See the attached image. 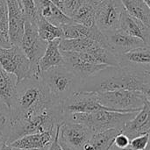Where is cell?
<instances>
[{
  "label": "cell",
  "mask_w": 150,
  "mask_h": 150,
  "mask_svg": "<svg viewBox=\"0 0 150 150\" xmlns=\"http://www.w3.org/2000/svg\"><path fill=\"white\" fill-rule=\"evenodd\" d=\"M149 134L140 135L130 140L127 149L125 150H149Z\"/></svg>",
  "instance_id": "28"
},
{
  "label": "cell",
  "mask_w": 150,
  "mask_h": 150,
  "mask_svg": "<svg viewBox=\"0 0 150 150\" xmlns=\"http://www.w3.org/2000/svg\"><path fill=\"white\" fill-rule=\"evenodd\" d=\"M60 126L61 124L57 127L56 129V133H55V136L53 140V142L50 143V145L48 146L47 150H64L63 148L62 147V145L59 142V129H60Z\"/></svg>",
  "instance_id": "34"
},
{
  "label": "cell",
  "mask_w": 150,
  "mask_h": 150,
  "mask_svg": "<svg viewBox=\"0 0 150 150\" xmlns=\"http://www.w3.org/2000/svg\"><path fill=\"white\" fill-rule=\"evenodd\" d=\"M93 133L86 126L71 121H63L59 129V142L71 150H82Z\"/></svg>",
  "instance_id": "10"
},
{
  "label": "cell",
  "mask_w": 150,
  "mask_h": 150,
  "mask_svg": "<svg viewBox=\"0 0 150 150\" xmlns=\"http://www.w3.org/2000/svg\"><path fill=\"white\" fill-rule=\"evenodd\" d=\"M8 7V37L11 46L19 47L24 33L25 12L19 0H6Z\"/></svg>",
  "instance_id": "13"
},
{
  "label": "cell",
  "mask_w": 150,
  "mask_h": 150,
  "mask_svg": "<svg viewBox=\"0 0 150 150\" xmlns=\"http://www.w3.org/2000/svg\"><path fill=\"white\" fill-rule=\"evenodd\" d=\"M130 140L128 139L127 136H126L124 134L120 133L114 139L113 142V146L115 148H117L120 150H125L127 149L128 145H129Z\"/></svg>",
  "instance_id": "31"
},
{
  "label": "cell",
  "mask_w": 150,
  "mask_h": 150,
  "mask_svg": "<svg viewBox=\"0 0 150 150\" xmlns=\"http://www.w3.org/2000/svg\"><path fill=\"white\" fill-rule=\"evenodd\" d=\"M124 10L132 17L150 26V7L143 0H120Z\"/></svg>",
  "instance_id": "23"
},
{
  "label": "cell",
  "mask_w": 150,
  "mask_h": 150,
  "mask_svg": "<svg viewBox=\"0 0 150 150\" xmlns=\"http://www.w3.org/2000/svg\"><path fill=\"white\" fill-rule=\"evenodd\" d=\"M17 83V77L0 66V99L4 101L8 107L15 95Z\"/></svg>",
  "instance_id": "22"
},
{
  "label": "cell",
  "mask_w": 150,
  "mask_h": 150,
  "mask_svg": "<svg viewBox=\"0 0 150 150\" xmlns=\"http://www.w3.org/2000/svg\"><path fill=\"white\" fill-rule=\"evenodd\" d=\"M0 150H18L17 149L13 148L12 146H11L10 144H7V143H4L2 145V147L0 148Z\"/></svg>",
  "instance_id": "36"
},
{
  "label": "cell",
  "mask_w": 150,
  "mask_h": 150,
  "mask_svg": "<svg viewBox=\"0 0 150 150\" xmlns=\"http://www.w3.org/2000/svg\"><path fill=\"white\" fill-rule=\"evenodd\" d=\"M48 148V147H47ZM47 148H44V149H18V150H47Z\"/></svg>",
  "instance_id": "38"
},
{
  "label": "cell",
  "mask_w": 150,
  "mask_h": 150,
  "mask_svg": "<svg viewBox=\"0 0 150 150\" xmlns=\"http://www.w3.org/2000/svg\"><path fill=\"white\" fill-rule=\"evenodd\" d=\"M11 46L8 35L0 31V47H9Z\"/></svg>",
  "instance_id": "35"
},
{
  "label": "cell",
  "mask_w": 150,
  "mask_h": 150,
  "mask_svg": "<svg viewBox=\"0 0 150 150\" xmlns=\"http://www.w3.org/2000/svg\"><path fill=\"white\" fill-rule=\"evenodd\" d=\"M146 4H148L149 5V3H150V0H143Z\"/></svg>",
  "instance_id": "40"
},
{
  "label": "cell",
  "mask_w": 150,
  "mask_h": 150,
  "mask_svg": "<svg viewBox=\"0 0 150 150\" xmlns=\"http://www.w3.org/2000/svg\"><path fill=\"white\" fill-rule=\"evenodd\" d=\"M37 29L39 36L45 41L50 42L56 39H62L63 38V30L62 27L56 26L43 17L37 13L35 18Z\"/></svg>",
  "instance_id": "25"
},
{
  "label": "cell",
  "mask_w": 150,
  "mask_h": 150,
  "mask_svg": "<svg viewBox=\"0 0 150 150\" xmlns=\"http://www.w3.org/2000/svg\"><path fill=\"white\" fill-rule=\"evenodd\" d=\"M138 112H119L108 110H99L91 113H72L65 117V120L80 123L86 126L93 134L108 129L121 131L127 121L132 120Z\"/></svg>",
  "instance_id": "5"
},
{
  "label": "cell",
  "mask_w": 150,
  "mask_h": 150,
  "mask_svg": "<svg viewBox=\"0 0 150 150\" xmlns=\"http://www.w3.org/2000/svg\"><path fill=\"white\" fill-rule=\"evenodd\" d=\"M64 121L61 104H54L46 109L32 114L23 120L10 123L7 144L17 139L32 134L43 133L55 129Z\"/></svg>",
  "instance_id": "3"
},
{
  "label": "cell",
  "mask_w": 150,
  "mask_h": 150,
  "mask_svg": "<svg viewBox=\"0 0 150 150\" xmlns=\"http://www.w3.org/2000/svg\"><path fill=\"white\" fill-rule=\"evenodd\" d=\"M98 2L99 1L97 0H85L71 19L74 22H76L87 27H92L96 25L95 13Z\"/></svg>",
  "instance_id": "24"
},
{
  "label": "cell",
  "mask_w": 150,
  "mask_h": 150,
  "mask_svg": "<svg viewBox=\"0 0 150 150\" xmlns=\"http://www.w3.org/2000/svg\"><path fill=\"white\" fill-rule=\"evenodd\" d=\"M97 43V41L88 38L61 39L59 48L61 52H86Z\"/></svg>",
  "instance_id": "26"
},
{
  "label": "cell",
  "mask_w": 150,
  "mask_h": 150,
  "mask_svg": "<svg viewBox=\"0 0 150 150\" xmlns=\"http://www.w3.org/2000/svg\"><path fill=\"white\" fill-rule=\"evenodd\" d=\"M138 91L150 96V69L131 65L107 66L83 80L78 91Z\"/></svg>",
  "instance_id": "1"
},
{
  "label": "cell",
  "mask_w": 150,
  "mask_h": 150,
  "mask_svg": "<svg viewBox=\"0 0 150 150\" xmlns=\"http://www.w3.org/2000/svg\"><path fill=\"white\" fill-rule=\"evenodd\" d=\"M50 1H52L54 4H56V5L60 8V5H61V2H60V0H50Z\"/></svg>",
  "instance_id": "37"
},
{
  "label": "cell",
  "mask_w": 150,
  "mask_h": 150,
  "mask_svg": "<svg viewBox=\"0 0 150 150\" xmlns=\"http://www.w3.org/2000/svg\"><path fill=\"white\" fill-rule=\"evenodd\" d=\"M34 4L36 12L56 26L63 27L72 21L69 17L50 0H34Z\"/></svg>",
  "instance_id": "16"
},
{
  "label": "cell",
  "mask_w": 150,
  "mask_h": 150,
  "mask_svg": "<svg viewBox=\"0 0 150 150\" xmlns=\"http://www.w3.org/2000/svg\"><path fill=\"white\" fill-rule=\"evenodd\" d=\"M50 98L55 103L62 104L77 92L83 80L65 65L53 67L40 74Z\"/></svg>",
  "instance_id": "4"
},
{
  "label": "cell",
  "mask_w": 150,
  "mask_h": 150,
  "mask_svg": "<svg viewBox=\"0 0 150 150\" xmlns=\"http://www.w3.org/2000/svg\"><path fill=\"white\" fill-rule=\"evenodd\" d=\"M123 11L120 0H99L95 13L96 26L104 34L119 30Z\"/></svg>",
  "instance_id": "8"
},
{
  "label": "cell",
  "mask_w": 150,
  "mask_h": 150,
  "mask_svg": "<svg viewBox=\"0 0 150 150\" xmlns=\"http://www.w3.org/2000/svg\"><path fill=\"white\" fill-rule=\"evenodd\" d=\"M149 47H142L128 51L118 56L120 66L131 65L150 69Z\"/></svg>",
  "instance_id": "20"
},
{
  "label": "cell",
  "mask_w": 150,
  "mask_h": 150,
  "mask_svg": "<svg viewBox=\"0 0 150 150\" xmlns=\"http://www.w3.org/2000/svg\"><path fill=\"white\" fill-rule=\"evenodd\" d=\"M0 66L9 73L13 74L18 83L33 75L40 76L37 68H34L19 47L11 46L0 47Z\"/></svg>",
  "instance_id": "7"
},
{
  "label": "cell",
  "mask_w": 150,
  "mask_h": 150,
  "mask_svg": "<svg viewBox=\"0 0 150 150\" xmlns=\"http://www.w3.org/2000/svg\"><path fill=\"white\" fill-rule=\"evenodd\" d=\"M9 136V122L0 123V148L4 143H7Z\"/></svg>",
  "instance_id": "32"
},
{
  "label": "cell",
  "mask_w": 150,
  "mask_h": 150,
  "mask_svg": "<svg viewBox=\"0 0 150 150\" xmlns=\"http://www.w3.org/2000/svg\"><path fill=\"white\" fill-rule=\"evenodd\" d=\"M19 1L21 3L23 9H24L25 16L26 18H35L37 12H36L34 0H19Z\"/></svg>",
  "instance_id": "30"
},
{
  "label": "cell",
  "mask_w": 150,
  "mask_h": 150,
  "mask_svg": "<svg viewBox=\"0 0 150 150\" xmlns=\"http://www.w3.org/2000/svg\"><path fill=\"white\" fill-rule=\"evenodd\" d=\"M62 54L64 65L82 80L107 67L106 65L98 64L91 54L87 52H62Z\"/></svg>",
  "instance_id": "11"
},
{
  "label": "cell",
  "mask_w": 150,
  "mask_h": 150,
  "mask_svg": "<svg viewBox=\"0 0 150 150\" xmlns=\"http://www.w3.org/2000/svg\"><path fill=\"white\" fill-rule=\"evenodd\" d=\"M61 39H56L53 41L47 42L46 50L38 62V69L40 74L56 66L64 65V59L59 48V42Z\"/></svg>",
  "instance_id": "19"
},
{
  "label": "cell",
  "mask_w": 150,
  "mask_h": 150,
  "mask_svg": "<svg viewBox=\"0 0 150 150\" xmlns=\"http://www.w3.org/2000/svg\"><path fill=\"white\" fill-rule=\"evenodd\" d=\"M99 110L107 109L99 104L95 92L77 91L62 104L64 120L66 116L72 113H91Z\"/></svg>",
  "instance_id": "12"
},
{
  "label": "cell",
  "mask_w": 150,
  "mask_h": 150,
  "mask_svg": "<svg viewBox=\"0 0 150 150\" xmlns=\"http://www.w3.org/2000/svg\"><path fill=\"white\" fill-rule=\"evenodd\" d=\"M120 29L131 36L142 40L149 46L150 26L146 25L141 20L132 17L125 10L121 16Z\"/></svg>",
  "instance_id": "18"
},
{
  "label": "cell",
  "mask_w": 150,
  "mask_h": 150,
  "mask_svg": "<svg viewBox=\"0 0 150 150\" xmlns=\"http://www.w3.org/2000/svg\"><path fill=\"white\" fill-rule=\"evenodd\" d=\"M47 45V42L39 36L35 18H30L25 16L24 33L19 47L34 68L38 69V62L43 55Z\"/></svg>",
  "instance_id": "9"
},
{
  "label": "cell",
  "mask_w": 150,
  "mask_h": 150,
  "mask_svg": "<svg viewBox=\"0 0 150 150\" xmlns=\"http://www.w3.org/2000/svg\"><path fill=\"white\" fill-rule=\"evenodd\" d=\"M97 1H99V0H97Z\"/></svg>",
  "instance_id": "42"
},
{
  "label": "cell",
  "mask_w": 150,
  "mask_h": 150,
  "mask_svg": "<svg viewBox=\"0 0 150 150\" xmlns=\"http://www.w3.org/2000/svg\"><path fill=\"white\" fill-rule=\"evenodd\" d=\"M85 0H60V9L70 18L75 15Z\"/></svg>",
  "instance_id": "27"
},
{
  "label": "cell",
  "mask_w": 150,
  "mask_h": 150,
  "mask_svg": "<svg viewBox=\"0 0 150 150\" xmlns=\"http://www.w3.org/2000/svg\"><path fill=\"white\" fill-rule=\"evenodd\" d=\"M56 129L57 127L54 130L22 136L10 145L17 149H39L47 148L55 136Z\"/></svg>",
  "instance_id": "17"
},
{
  "label": "cell",
  "mask_w": 150,
  "mask_h": 150,
  "mask_svg": "<svg viewBox=\"0 0 150 150\" xmlns=\"http://www.w3.org/2000/svg\"><path fill=\"white\" fill-rule=\"evenodd\" d=\"M149 130L150 102H148L132 120L126 123L121 130V133L131 140L134 137L149 134Z\"/></svg>",
  "instance_id": "15"
},
{
  "label": "cell",
  "mask_w": 150,
  "mask_h": 150,
  "mask_svg": "<svg viewBox=\"0 0 150 150\" xmlns=\"http://www.w3.org/2000/svg\"><path fill=\"white\" fill-rule=\"evenodd\" d=\"M95 93L99 104L112 112H139L146 103L150 102V96L138 91L119 90Z\"/></svg>",
  "instance_id": "6"
},
{
  "label": "cell",
  "mask_w": 150,
  "mask_h": 150,
  "mask_svg": "<svg viewBox=\"0 0 150 150\" xmlns=\"http://www.w3.org/2000/svg\"><path fill=\"white\" fill-rule=\"evenodd\" d=\"M10 120V110L4 101L0 99V123L9 122Z\"/></svg>",
  "instance_id": "33"
},
{
  "label": "cell",
  "mask_w": 150,
  "mask_h": 150,
  "mask_svg": "<svg viewBox=\"0 0 150 150\" xmlns=\"http://www.w3.org/2000/svg\"><path fill=\"white\" fill-rule=\"evenodd\" d=\"M120 133H121V131L117 129H108L93 134L82 150H109L113 145L115 137Z\"/></svg>",
  "instance_id": "21"
},
{
  "label": "cell",
  "mask_w": 150,
  "mask_h": 150,
  "mask_svg": "<svg viewBox=\"0 0 150 150\" xmlns=\"http://www.w3.org/2000/svg\"><path fill=\"white\" fill-rule=\"evenodd\" d=\"M62 148H63V149L64 150H71V149H68V148H66V147H63V146H62Z\"/></svg>",
  "instance_id": "41"
},
{
  "label": "cell",
  "mask_w": 150,
  "mask_h": 150,
  "mask_svg": "<svg viewBox=\"0 0 150 150\" xmlns=\"http://www.w3.org/2000/svg\"><path fill=\"white\" fill-rule=\"evenodd\" d=\"M54 104L59 103L52 100L40 76L25 77L17 83L15 95L9 106V122L23 120Z\"/></svg>",
  "instance_id": "2"
},
{
  "label": "cell",
  "mask_w": 150,
  "mask_h": 150,
  "mask_svg": "<svg viewBox=\"0 0 150 150\" xmlns=\"http://www.w3.org/2000/svg\"><path fill=\"white\" fill-rule=\"evenodd\" d=\"M109 150H120V149H118L117 148H115V147H114V146L112 145V148H111V149H110Z\"/></svg>",
  "instance_id": "39"
},
{
  "label": "cell",
  "mask_w": 150,
  "mask_h": 150,
  "mask_svg": "<svg viewBox=\"0 0 150 150\" xmlns=\"http://www.w3.org/2000/svg\"><path fill=\"white\" fill-rule=\"evenodd\" d=\"M0 31L8 35V7L6 0H0Z\"/></svg>",
  "instance_id": "29"
},
{
  "label": "cell",
  "mask_w": 150,
  "mask_h": 150,
  "mask_svg": "<svg viewBox=\"0 0 150 150\" xmlns=\"http://www.w3.org/2000/svg\"><path fill=\"white\" fill-rule=\"evenodd\" d=\"M105 36L109 50H111L117 56L133 49L149 46L142 40L131 36L121 31L120 29L111 33L105 34Z\"/></svg>",
  "instance_id": "14"
}]
</instances>
